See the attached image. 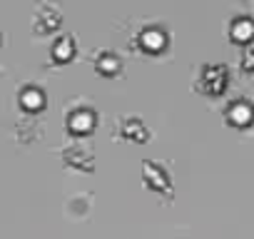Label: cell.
I'll return each instance as SVG.
<instances>
[{
  "mask_svg": "<svg viewBox=\"0 0 254 239\" xmlns=\"http://www.w3.org/2000/svg\"><path fill=\"white\" fill-rule=\"evenodd\" d=\"M249 115H252V112H249V107H247L244 102H239L237 107H234V105L229 107V117L234 120V122H239V125H244V122H247Z\"/></svg>",
  "mask_w": 254,
  "mask_h": 239,
  "instance_id": "5b68a950",
  "label": "cell"
},
{
  "mask_svg": "<svg viewBox=\"0 0 254 239\" xmlns=\"http://www.w3.org/2000/svg\"><path fill=\"white\" fill-rule=\"evenodd\" d=\"M244 65H247V67H254V53H252V50L244 53Z\"/></svg>",
  "mask_w": 254,
  "mask_h": 239,
  "instance_id": "8992f818",
  "label": "cell"
},
{
  "mask_svg": "<svg viewBox=\"0 0 254 239\" xmlns=\"http://www.w3.org/2000/svg\"><path fill=\"white\" fill-rule=\"evenodd\" d=\"M43 102H45V95H43V90H40V87L28 85V87H23V90H20V105H23L25 110H40V107H43Z\"/></svg>",
  "mask_w": 254,
  "mask_h": 239,
  "instance_id": "6da1fadb",
  "label": "cell"
},
{
  "mask_svg": "<svg viewBox=\"0 0 254 239\" xmlns=\"http://www.w3.org/2000/svg\"><path fill=\"white\" fill-rule=\"evenodd\" d=\"M254 33V23L249 20V18H237L234 23H232V35H237V38H249Z\"/></svg>",
  "mask_w": 254,
  "mask_h": 239,
  "instance_id": "277c9868",
  "label": "cell"
},
{
  "mask_svg": "<svg viewBox=\"0 0 254 239\" xmlns=\"http://www.w3.org/2000/svg\"><path fill=\"white\" fill-rule=\"evenodd\" d=\"M72 50H75V43H72V38H70V35L58 38V40H55V45H53V55H55V58H60V60L70 58V53H72Z\"/></svg>",
  "mask_w": 254,
  "mask_h": 239,
  "instance_id": "3957f363",
  "label": "cell"
},
{
  "mask_svg": "<svg viewBox=\"0 0 254 239\" xmlns=\"http://www.w3.org/2000/svg\"><path fill=\"white\" fill-rule=\"evenodd\" d=\"M140 43H142L147 50H155V48H160V45L165 43V35H162L160 30H155V28H147V30H142Z\"/></svg>",
  "mask_w": 254,
  "mask_h": 239,
  "instance_id": "7a4b0ae2",
  "label": "cell"
}]
</instances>
